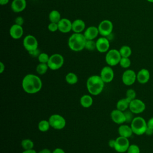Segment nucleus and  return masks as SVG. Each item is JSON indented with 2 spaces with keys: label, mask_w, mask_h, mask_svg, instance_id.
I'll use <instances>...</instances> for the list:
<instances>
[{
  "label": "nucleus",
  "mask_w": 153,
  "mask_h": 153,
  "mask_svg": "<svg viewBox=\"0 0 153 153\" xmlns=\"http://www.w3.org/2000/svg\"><path fill=\"white\" fill-rule=\"evenodd\" d=\"M38 153H52V151L48 148H44L41 149Z\"/></svg>",
  "instance_id": "43"
},
{
  "label": "nucleus",
  "mask_w": 153,
  "mask_h": 153,
  "mask_svg": "<svg viewBox=\"0 0 153 153\" xmlns=\"http://www.w3.org/2000/svg\"><path fill=\"white\" fill-rule=\"evenodd\" d=\"M96 50L102 53H106L109 50L110 42L109 39L105 36L99 38L96 41Z\"/></svg>",
  "instance_id": "14"
},
{
  "label": "nucleus",
  "mask_w": 153,
  "mask_h": 153,
  "mask_svg": "<svg viewBox=\"0 0 153 153\" xmlns=\"http://www.w3.org/2000/svg\"><path fill=\"white\" fill-rule=\"evenodd\" d=\"M52 153H65V152L62 148H56L52 151Z\"/></svg>",
  "instance_id": "41"
},
{
  "label": "nucleus",
  "mask_w": 153,
  "mask_h": 153,
  "mask_svg": "<svg viewBox=\"0 0 153 153\" xmlns=\"http://www.w3.org/2000/svg\"><path fill=\"white\" fill-rule=\"evenodd\" d=\"M128 109L134 114H139L145 110L146 105L142 100L136 98L130 102Z\"/></svg>",
  "instance_id": "11"
},
{
  "label": "nucleus",
  "mask_w": 153,
  "mask_h": 153,
  "mask_svg": "<svg viewBox=\"0 0 153 153\" xmlns=\"http://www.w3.org/2000/svg\"><path fill=\"white\" fill-rule=\"evenodd\" d=\"M110 117L112 121L115 124L121 125L126 123V118L124 112L118 110L117 108L111 111Z\"/></svg>",
  "instance_id": "15"
},
{
  "label": "nucleus",
  "mask_w": 153,
  "mask_h": 153,
  "mask_svg": "<svg viewBox=\"0 0 153 153\" xmlns=\"http://www.w3.org/2000/svg\"><path fill=\"white\" fill-rule=\"evenodd\" d=\"M130 127L133 134L138 136L145 134L147 128V121L140 116L134 117V119L130 123Z\"/></svg>",
  "instance_id": "4"
},
{
  "label": "nucleus",
  "mask_w": 153,
  "mask_h": 153,
  "mask_svg": "<svg viewBox=\"0 0 153 153\" xmlns=\"http://www.w3.org/2000/svg\"><path fill=\"white\" fill-rule=\"evenodd\" d=\"M10 0H0V4L1 5H7L9 2Z\"/></svg>",
  "instance_id": "47"
},
{
  "label": "nucleus",
  "mask_w": 153,
  "mask_h": 153,
  "mask_svg": "<svg viewBox=\"0 0 153 153\" xmlns=\"http://www.w3.org/2000/svg\"><path fill=\"white\" fill-rule=\"evenodd\" d=\"M48 19L50 22L58 23L62 18L60 13L57 10H53L50 12L48 14Z\"/></svg>",
  "instance_id": "25"
},
{
  "label": "nucleus",
  "mask_w": 153,
  "mask_h": 153,
  "mask_svg": "<svg viewBox=\"0 0 153 153\" xmlns=\"http://www.w3.org/2000/svg\"><path fill=\"white\" fill-rule=\"evenodd\" d=\"M127 153H140V148L138 145L136 144L130 145L127 152Z\"/></svg>",
  "instance_id": "36"
},
{
  "label": "nucleus",
  "mask_w": 153,
  "mask_h": 153,
  "mask_svg": "<svg viewBox=\"0 0 153 153\" xmlns=\"http://www.w3.org/2000/svg\"><path fill=\"white\" fill-rule=\"evenodd\" d=\"M28 53L32 57H38V56L39 55V54L41 53L39 50L38 48V49H36L35 50H33V51H31L30 52H28Z\"/></svg>",
  "instance_id": "39"
},
{
  "label": "nucleus",
  "mask_w": 153,
  "mask_h": 153,
  "mask_svg": "<svg viewBox=\"0 0 153 153\" xmlns=\"http://www.w3.org/2000/svg\"><path fill=\"white\" fill-rule=\"evenodd\" d=\"M115 139H110L108 141V146L110 148H114L115 146Z\"/></svg>",
  "instance_id": "42"
},
{
  "label": "nucleus",
  "mask_w": 153,
  "mask_h": 153,
  "mask_svg": "<svg viewBox=\"0 0 153 153\" xmlns=\"http://www.w3.org/2000/svg\"><path fill=\"white\" fill-rule=\"evenodd\" d=\"M22 87L26 93L35 94L41 90L42 82L38 75L29 74L23 77L22 81Z\"/></svg>",
  "instance_id": "1"
},
{
  "label": "nucleus",
  "mask_w": 153,
  "mask_h": 153,
  "mask_svg": "<svg viewBox=\"0 0 153 153\" xmlns=\"http://www.w3.org/2000/svg\"><path fill=\"white\" fill-rule=\"evenodd\" d=\"M118 133L120 136L126 138L130 137L133 134L130 126L127 124H121L118 128Z\"/></svg>",
  "instance_id": "21"
},
{
  "label": "nucleus",
  "mask_w": 153,
  "mask_h": 153,
  "mask_svg": "<svg viewBox=\"0 0 153 153\" xmlns=\"http://www.w3.org/2000/svg\"><path fill=\"white\" fill-rule=\"evenodd\" d=\"M48 120L51 127L55 130H62L65 127L66 124L65 118L61 115L57 114L50 115Z\"/></svg>",
  "instance_id": "6"
},
{
  "label": "nucleus",
  "mask_w": 153,
  "mask_h": 153,
  "mask_svg": "<svg viewBox=\"0 0 153 153\" xmlns=\"http://www.w3.org/2000/svg\"><path fill=\"white\" fill-rule=\"evenodd\" d=\"M37 58L39 63H47L50 58V56L46 53H41Z\"/></svg>",
  "instance_id": "34"
},
{
  "label": "nucleus",
  "mask_w": 153,
  "mask_h": 153,
  "mask_svg": "<svg viewBox=\"0 0 153 153\" xmlns=\"http://www.w3.org/2000/svg\"><path fill=\"white\" fill-rule=\"evenodd\" d=\"M80 105L85 108H88L93 105V99L91 94H84L79 99Z\"/></svg>",
  "instance_id": "23"
},
{
  "label": "nucleus",
  "mask_w": 153,
  "mask_h": 153,
  "mask_svg": "<svg viewBox=\"0 0 153 153\" xmlns=\"http://www.w3.org/2000/svg\"><path fill=\"white\" fill-rule=\"evenodd\" d=\"M5 65L3 63V62H0V73L2 74L4 72V71H5Z\"/></svg>",
  "instance_id": "45"
},
{
  "label": "nucleus",
  "mask_w": 153,
  "mask_h": 153,
  "mask_svg": "<svg viewBox=\"0 0 153 153\" xmlns=\"http://www.w3.org/2000/svg\"><path fill=\"white\" fill-rule=\"evenodd\" d=\"M83 34L87 40H94L99 34L98 27L94 26H89L85 29Z\"/></svg>",
  "instance_id": "20"
},
{
  "label": "nucleus",
  "mask_w": 153,
  "mask_h": 153,
  "mask_svg": "<svg viewBox=\"0 0 153 153\" xmlns=\"http://www.w3.org/2000/svg\"><path fill=\"white\" fill-rule=\"evenodd\" d=\"M85 29V23L82 19H76L72 22V30L74 33H81Z\"/></svg>",
  "instance_id": "22"
},
{
  "label": "nucleus",
  "mask_w": 153,
  "mask_h": 153,
  "mask_svg": "<svg viewBox=\"0 0 153 153\" xmlns=\"http://www.w3.org/2000/svg\"><path fill=\"white\" fill-rule=\"evenodd\" d=\"M105 84L100 75H93L87 78L86 87L91 95L97 96L102 92Z\"/></svg>",
  "instance_id": "2"
},
{
  "label": "nucleus",
  "mask_w": 153,
  "mask_h": 153,
  "mask_svg": "<svg viewBox=\"0 0 153 153\" xmlns=\"http://www.w3.org/2000/svg\"><path fill=\"white\" fill-rule=\"evenodd\" d=\"M130 145V144L128 138L120 136L115 139V146L114 149L116 152L118 153L126 152Z\"/></svg>",
  "instance_id": "9"
},
{
  "label": "nucleus",
  "mask_w": 153,
  "mask_h": 153,
  "mask_svg": "<svg viewBox=\"0 0 153 153\" xmlns=\"http://www.w3.org/2000/svg\"><path fill=\"white\" fill-rule=\"evenodd\" d=\"M51 127L48 120H42L38 124V128L41 132L47 131Z\"/></svg>",
  "instance_id": "27"
},
{
  "label": "nucleus",
  "mask_w": 153,
  "mask_h": 153,
  "mask_svg": "<svg viewBox=\"0 0 153 153\" xmlns=\"http://www.w3.org/2000/svg\"><path fill=\"white\" fill-rule=\"evenodd\" d=\"M147 127L153 130V117L149 118L147 121Z\"/></svg>",
  "instance_id": "40"
},
{
  "label": "nucleus",
  "mask_w": 153,
  "mask_h": 153,
  "mask_svg": "<svg viewBox=\"0 0 153 153\" xmlns=\"http://www.w3.org/2000/svg\"><path fill=\"white\" fill-rule=\"evenodd\" d=\"M22 153H38L35 149H28V150H24Z\"/></svg>",
  "instance_id": "46"
},
{
  "label": "nucleus",
  "mask_w": 153,
  "mask_h": 153,
  "mask_svg": "<svg viewBox=\"0 0 153 153\" xmlns=\"http://www.w3.org/2000/svg\"><path fill=\"white\" fill-rule=\"evenodd\" d=\"M65 81L69 85H74L78 81V78L76 74L74 72H69L65 76Z\"/></svg>",
  "instance_id": "26"
},
{
  "label": "nucleus",
  "mask_w": 153,
  "mask_h": 153,
  "mask_svg": "<svg viewBox=\"0 0 153 153\" xmlns=\"http://www.w3.org/2000/svg\"><path fill=\"white\" fill-rule=\"evenodd\" d=\"M21 146L24 150L32 149H33L34 143L30 139H24L21 142Z\"/></svg>",
  "instance_id": "30"
},
{
  "label": "nucleus",
  "mask_w": 153,
  "mask_h": 153,
  "mask_svg": "<svg viewBox=\"0 0 153 153\" xmlns=\"http://www.w3.org/2000/svg\"><path fill=\"white\" fill-rule=\"evenodd\" d=\"M145 134H147V135H148V136L152 135V134H153V130L147 127V128H146V131H145Z\"/></svg>",
  "instance_id": "44"
},
{
  "label": "nucleus",
  "mask_w": 153,
  "mask_h": 153,
  "mask_svg": "<svg viewBox=\"0 0 153 153\" xmlns=\"http://www.w3.org/2000/svg\"><path fill=\"white\" fill-rule=\"evenodd\" d=\"M15 24L22 26L24 23V19L22 16H18L15 19Z\"/></svg>",
  "instance_id": "38"
},
{
  "label": "nucleus",
  "mask_w": 153,
  "mask_h": 153,
  "mask_svg": "<svg viewBox=\"0 0 153 153\" xmlns=\"http://www.w3.org/2000/svg\"><path fill=\"white\" fill-rule=\"evenodd\" d=\"M119 51L122 57H129L132 53L131 48L128 45H123L120 48Z\"/></svg>",
  "instance_id": "28"
},
{
  "label": "nucleus",
  "mask_w": 153,
  "mask_h": 153,
  "mask_svg": "<svg viewBox=\"0 0 153 153\" xmlns=\"http://www.w3.org/2000/svg\"><path fill=\"white\" fill-rule=\"evenodd\" d=\"M150 79L149 71L145 68H142L136 74V79L141 84L147 83Z\"/></svg>",
  "instance_id": "18"
},
{
  "label": "nucleus",
  "mask_w": 153,
  "mask_h": 153,
  "mask_svg": "<svg viewBox=\"0 0 153 153\" xmlns=\"http://www.w3.org/2000/svg\"><path fill=\"white\" fill-rule=\"evenodd\" d=\"M48 29L49 31L51 32H55L57 30H59L58 28V24L56 23L50 22L48 25Z\"/></svg>",
  "instance_id": "37"
},
{
  "label": "nucleus",
  "mask_w": 153,
  "mask_h": 153,
  "mask_svg": "<svg viewBox=\"0 0 153 153\" xmlns=\"http://www.w3.org/2000/svg\"><path fill=\"white\" fill-rule=\"evenodd\" d=\"M126 97L128 98L131 101L136 97V92L132 88H128L127 90L126 93Z\"/></svg>",
  "instance_id": "35"
},
{
  "label": "nucleus",
  "mask_w": 153,
  "mask_h": 153,
  "mask_svg": "<svg viewBox=\"0 0 153 153\" xmlns=\"http://www.w3.org/2000/svg\"><path fill=\"white\" fill-rule=\"evenodd\" d=\"M121 57L119 50L117 49H110L106 52L105 62L108 65L111 67L114 66L119 64Z\"/></svg>",
  "instance_id": "7"
},
{
  "label": "nucleus",
  "mask_w": 153,
  "mask_h": 153,
  "mask_svg": "<svg viewBox=\"0 0 153 153\" xmlns=\"http://www.w3.org/2000/svg\"><path fill=\"white\" fill-rule=\"evenodd\" d=\"M146 1L151 2V3H153V0H146Z\"/></svg>",
  "instance_id": "48"
},
{
  "label": "nucleus",
  "mask_w": 153,
  "mask_h": 153,
  "mask_svg": "<svg viewBox=\"0 0 153 153\" xmlns=\"http://www.w3.org/2000/svg\"><path fill=\"white\" fill-rule=\"evenodd\" d=\"M124 114L125 115L126 123H131V122L133 121V120L134 118V114L129 109L124 111Z\"/></svg>",
  "instance_id": "33"
},
{
  "label": "nucleus",
  "mask_w": 153,
  "mask_h": 153,
  "mask_svg": "<svg viewBox=\"0 0 153 153\" xmlns=\"http://www.w3.org/2000/svg\"><path fill=\"white\" fill-rule=\"evenodd\" d=\"M23 45L27 52H30L38 48V42L33 35H27L23 38Z\"/></svg>",
  "instance_id": "10"
},
{
  "label": "nucleus",
  "mask_w": 153,
  "mask_h": 153,
  "mask_svg": "<svg viewBox=\"0 0 153 153\" xmlns=\"http://www.w3.org/2000/svg\"><path fill=\"white\" fill-rule=\"evenodd\" d=\"M64 57L59 53H54L50 56L47 65L50 69L56 71L61 68L64 64Z\"/></svg>",
  "instance_id": "5"
},
{
  "label": "nucleus",
  "mask_w": 153,
  "mask_h": 153,
  "mask_svg": "<svg viewBox=\"0 0 153 153\" xmlns=\"http://www.w3.org/2000/svg\"><path fill=\"white\" fill-rule=\"evenodd\" d=\"M121 79L124 85L130 86L133 85L137 80L136 73L132 69H126L122 74Z\"/></svg>",
  "instance_id": "12"
},
{
  "label": "nucleus",
  "mask_w": 153,
  "mask_h": 153,
  "mask_svg": "<svg viewBox=\"0 0 153 153\" xmlns=\"http://www.w3.org/2000/svg\"><path fill=\"white\" fill-rule=\"evenodd\" d=\"M85 48L89 51H93L96 49V42L94 40H87Z\"/></svg>",
  "instance_id": "32"
},
{
  "label": "nucleus",
  "mask_w": 153,
  "mask_h": 153,
  "mask_svg": "<svg viewBox=\"0 0 153 153\" xmlns=\"http://www.w3.org/2000/svg\"><path fill=\"white\" fill-rule=\"evenodd\" d=\"M130 102H131V100H129L126 97L125 98L120 99L117 102L116 108L117 109L124 112L128 109Z\"/></svg>",
  "instance_id": "24"
},
{
  "label": "nucleus",
  "mask_w": 153,
  "mask_h": 153,
  "mask_svg": "<svg viewBox=\"0 0 153 153\" xmlns=\"http://www.w3.org/2000/svg\"><path fill=\"white\" fill-rule=\"evenodd\" d=\"M48 69L49 68L47 63H39V64H38L36 67V72L38 74L42 75L46 74Z\"/></svg>",
  "instance_id": "29"
},
{
  "label": "nucleus",
  "mask_w": 153,
  "mask_h": 153,
  "mask_svg": "<svg viewBox=\"0 0 153 153\" xmlns=\"http://www.w3.org/2000/svg\"><path fill=\"white\" fill-rule=\"evenodd\" d=\"M119 65L124 69L128 68L131 65V60L129 57H121Z\"/></svg>",
  "instance_id": "31"
},
{
  "label": "nucleus",
  "mask_w": 153,
  "mask_h": 153,
  "mask_svg": "<svg viewBox=\"0 0 153 153\" xmlns=\"http://www.w3.org/2000/svg\"><path fill=\"white\" fill-rule=\"evenodd\" d=\"M97 27L99 34L102 36L107 37L112 33L114 26L111 21H110L109 20L105 19L100 22Z\"/></svg>",
  "instance_id": "8"
},
{
  "label": "nucleus",
  "mask_w": 153,
  "mask_h": 153,
  "mask_svg": "<svg viewBox=\"0 0 153 153\" xmlns=\"http://www.w3.org/2000/svg\"><path fill=\"white\" fill-rule=\"evenodd\" d=\"M23 32L24 30L22 26L17 24L13 25L9 30L10 35L14 39H19L21 38L23 35Z\"/></svg>",
  "instance_id": "17"
},
{
  "label": "nucleus",
  "mask_w": 153,
  "mask_h": 153,
  "mask_svg": "<svg viewBox=\"0 0 153 153\" xmlns=\"http://www.w3.org/2000/svg\"><path fill=\"white\" fill-rule=\"evenodd\" d=\"M99 75L105 83H109L114 78V72L112 67L108 65L102 68Z\"/></svg>",
  "instance_id": "13"
},
{
  "label": "nucleus",
  "mask_w": 153,
  "mask_h": 153,
  "mask_svg": "<svg viewBox=\"0 0 153 153\" xmlns=\"http://www.w3.org/2000/svg\"><path fill=\"white\" fill-rule=\"evenodd\" d=\"M72 22L68 19L62 18L59 22L58 28L59 30L63 33H66L72 30Z\"/></svg>",
  "instance_id": "16"
},
{
  "label": "nucleus",
  "mask_w": 153,
  "mask_h": 153,
  "mask_svg": "<svg viewBox=\"0 0 153 153\" xmlns=\"http://www.w3.org/2000/svg\"><path fill=\"white\" fill-rule=\"evenodd\" d=\"M86 41L87 39L83 33H74L69 36L68 45L72 51L78 52L85 48Z\"/></svg>",
  "instance_id": "3"
},
{
  "label": "nucleus",
  "mask_w": 153,
  "mask_h": 153,
  "mask_svg": "<svg viewBox=\"0 0 153 153\" xmlns=\"http://www.w3.org/2000/svg\"><path fill=\"white\" fill-rule=\"evenodd\" d=\"M26 5V0H13L11 3V8L13 12L19 13L25 10Z\"/></svg>",
  "instance_id": "19"
}]
</instances>
